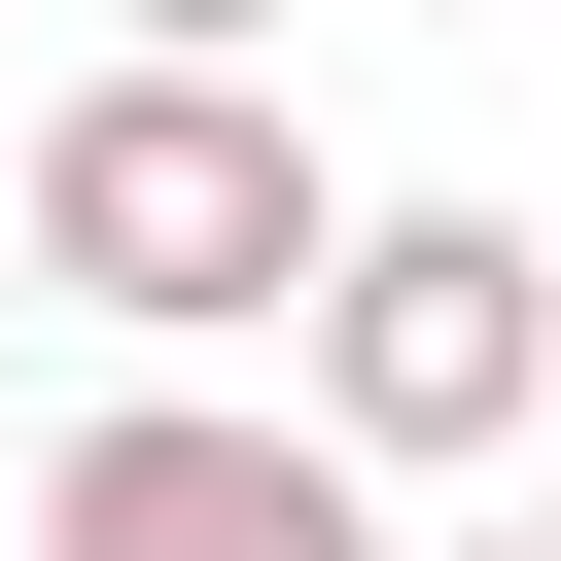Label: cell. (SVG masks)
<instances>
[{"mask_svg":"<svg viewBox=\"0 0 561 561\" xmlns=\"http://www.w3.org/2000/svg\"><path fill=\"white\" fill-rule=\"evenodd\" d=\"M0 245H35V316H105V351H280L316 245H351V175H316L280 70H140V35H105V70L0 140Z\"/></svg>","mask_w":561,"mask_h":561,"instance_id":"6da1fadb","label":"cell"},{"mask_svg":"<svg viewBox=\"0 0 561 561\" xmlns=\"http://www.w3.org/2000/svg\"><path fill=\"white\" fill-rule=\"evenodd\" d=\"M280 351H316V456L456 491V456H526V386H561V245H526V210H351Z\"/></svg>","mask_w":561,"mask_h":561,"instance_id":"7a4b0ae2","label":"cell"},{"mask_svg":"<svg viewBox=\"0 0 561 561\" xmlns=\"http://www.w3.org/2000/svg\"><path fill=\"white\" fill-rule=\"evenodd\" d=\"M35 561H386V456H316L280 386H105L35 456Z\"/></svg>","mask_w":561,"mask_h":561,"instance_id":"3957f363","label":"cell"},{"mask_svg":"<svg viewBox=\"0 0 561 561\" xmlns=\"http://www.w3.org/2000/svg\"><path fill=\"white\" fill-rule=\"evenodd\" d=\"M105 35H140V70H280V0H105Z\"/></svg>","mask_w":561,"mask_h":561,"instance_id":"277c9868","label":"cell"},{"mask_svg":"<svg viewBox=\"0 0 561 561\" xmlns=\"http://www.w3.org/2000/svg\"><path fill=\"white\" fill-rule=\"evenodd\" d=\"M386 561H421V526H386ZM456 561H561V526H456Z\"/></svg>","mask_w":561,"mask_h":561,"instance_id":"5b68a950","label":"cell"},{"mask_svg":"<svg viewBox=\"0 0 561 561\" xmlns=\"http://www.w3.org/2000/svg\"><path fill=\"white\" fill-rule=\"evenodd\" d=\"M0 316H35V245H0Z\"/></svg>","mask_w":561,"mask_h":561,"instance_id":"8992f818","label":"cell"},{"mask_svg":"<svg viewBox=\"0 0 561 561\" xmlns=\"http://www.w3.org/2000/svg\"><path fill=\"white\" fill-rule=\"evenodd\" d=\"M526 421H561V386H526Z\"/></svg>","mask_w":561,"mask_h":561,"instance_id":"52a82bcc","label":"cell"}]
</instances>
